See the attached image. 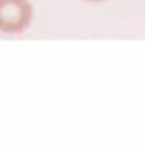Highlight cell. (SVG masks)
<instances>
[{"label":"cell","mask_w":145,"mask_h":153,"mask_svg":"<svg viewBox=\"0 0 145 153\" xmlns=\"http://www.w3.org/2000/svg\"><path fill=\"white\" fill-rule=\"evenodd\" d=\"M84 1L91 2V3H95V2H103V1H104V0H84Z\"/></svg>","instance_id":"cell-2"},{"label":"cell","mask_w":145,"mask_h":153,"mask_svg":"<svg viewBox=\"0 0 145 153\" xmlns=\"http://www.w3.org/2000/svg\"><path fill=\"white\" fill-rule=\"evenodd\" d=\"M33 8L28 0H0V32L19 34L29 27Z\"/></svg>","instance_id":"cell-1"}]
</instances>
